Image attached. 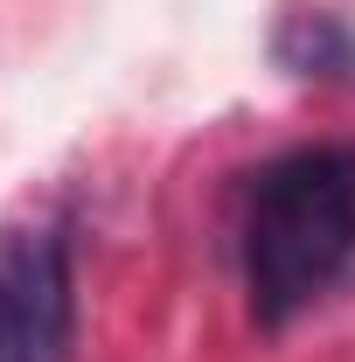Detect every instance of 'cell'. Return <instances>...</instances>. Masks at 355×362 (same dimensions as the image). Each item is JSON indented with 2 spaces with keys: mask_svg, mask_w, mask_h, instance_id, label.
<instances>
[{
  "mask_svg": "<svg viewBox=\"0 0 355 362\" xmlns=\"http://www.w3.org/2000/svg\"><path fill=\"white\" fill-rule=\"evenodd\" d=\"M77 272L56 216L0 223V362H70Z\"/></svg>",
  "mask_w": 355,
  "mask_h": 362,
  "instance_id": "cell-2",
  "label": "cell"
},
{
  "mask_svg": "<svg viewBox=\"0 0 355 362\" xmlns=\"http://www.w3.org/2000/svg\"><path fill=\"white\" fill-rule=\"evenodd\" d=\"M272 56H279L293 77H355V28L342 14H327V7L286 14L279 35H272Z\"/></svg>",
  "mask_w": 355,
  "mask_h": 362,
  "instance_id": "cell-3",
  "label": "cell"
},
{
  "mask_svg": "<svg viewBox=\"0 0 355 362\" xmlns=\"http://www.w3.org/2000/svg\"><path fill=\"white\" fill-rule=\"evenodd\" d=\"M355 265V139L272 153L237 188V272L258 327L300 320Z\"/></svg>",
  "mask_w": 355,
  "mask_h": 362,
  "instance_id": "cell-1",
  "label": "cell"
}]
</instances>
